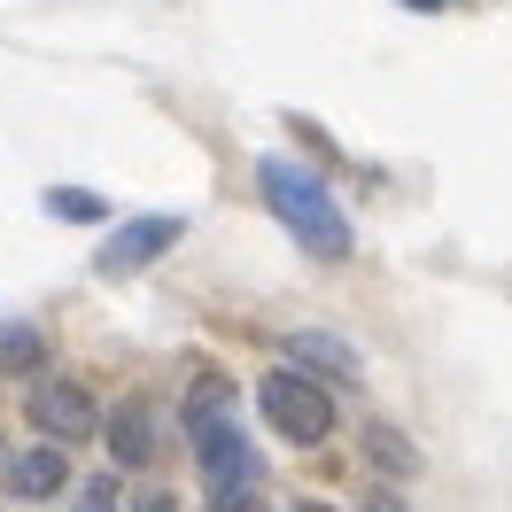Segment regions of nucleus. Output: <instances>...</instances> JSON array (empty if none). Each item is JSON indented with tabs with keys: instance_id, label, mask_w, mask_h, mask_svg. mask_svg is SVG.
<instances>
[{
	"instance_id": "2eb2a0df",
	"label": "nucleus",
	"mask_w": 512,
	"mask_h": 512,
	"mask_svg": "<svg viewBox=\"0 0 512 512\" xmlns=\"http://www.w3.org/2000/svg\"><path fill=\"white\" fill-rule=\"evenodd\" d=\"M404 8H419V16H435V8H443V0H404Z\"/></svg>"
},
{
	"instance_id": "dca6fc26",
	"label": "nucleus",
	"mask_w": 512,
	"mask_h": 512,
	"mask_svg": "<svg viewBox=\"0 0 512 512\" xmlns=\"http://www.w3.org/2000/svg\"><path fill=\"white\" fill-rule=\"evenodd\" d=\"M295 512H334V505H319V497H303V505H295Z\"/></svg>"
},
{
	"instance_id": "ddd939ff",
	"label": "nucleus",
	"mask_w": 512,
	"mask_h": 512,
	"mask_svg": "<svg viewBox=\"0 0 512 512\" xmlns=\"http://www.w3.org/2000/svg\"><path fill=\"white\" fill-rule=\"evenodd\" d=\"M132 512H171V497H163V489H148V497H132Z\"/></svg>"
},
{
	"instance_id": "f8f14e48",
	"label": "nucleus",
	"mask_w": 512,
	"mask_h": 512,
	"mask_svg": "<svg viewBox=\"0 0 512 512\" xmlns=\"http://www.w3.org/2000/svg\"><path fill=\"white\" fill-rule=\"evenodd\" d=\"M78 512H117V481H86V497H78Z\"/></svg>"
},
{
	"instance_id": "f257e3e1",
	"label": "nucleus",
	"mask_w": 512,
	"mask_h": 512,
	"mask_svg": "<svg viewBox=\"0 0 512 512\" xmlns=\"http://www.w3.org/2000/svg\"><path fill=\"white\" fill-rule=\"evenodd\" d=\"M187 435H194V458H202V481H210V512H256V489H264V458L256 443L241 435L233 419V396L225 381H194L187 396Z\"/></svg>"
},
{
	"instance_id": "6e6552de",
	"label": "nucleus",
	"mask_w": 512,
	"mask_h": 512,
	"mask_svg": "<svg viewBox=\"0 0 512 512\" xmlns=\"http://www.w3.org/2000/svg\"><path fill=\"white\" fill-rule=\"evenodd\" d=\"M109 458H117V466H148V458H156V427H148L140 404L109 412Z\"/></svg>"
},
{
	"instance_id": "1a4fd4ad",
	"label": "nucleus",
	"mask_w": 512,
	"mask_h": 512,
	"mask_svg": "<svg viewBox=\"0 0 512 512\" xmlns=\"http://www.w3.org/2000/svg\"><path fill=\"white\" fill-rule=\"evenodd\" d=\"M39 357H47L39 326H0V373H39Z\"/></svg>"
},
{
	"instance_id": "f3484780",
	"label": "nucleus",
	"mask_w": 512,
	"mask_h": 512,
	"mask_svg": "<svg viewBox=\"0 0 512 512\" xmlns=\"http://www.w3.org/2000/svg\"><path fill=\"white\" fill-rule=\"evenodd\" d=\"M0 466H8V450H0Z\"/></svg>"
},
{
	"instance_id": "20e7f679",
	"label": "nucleus",
	"mask_w": 512,
	"mask_h": 512,
	"mask_svg": "<svg viewBox=\"0 0 512 512\" xmlns=\"http://www.w3.org/2000/svg\"><path fill=\"white\" fill-rule=\"evenodd\" d=\"M24 412H32V427H39V435H47V443H86V435H94V427H101L94 396H86V388H78V381H39Z\"/></svg>"
},
{
	"instance_id": "7ed1b4c3",
	"label": "nucleus",
	"mask_w": 512,
	"mask_h": 512,
	"mask_svg": "<svg viewBox=\"0 0 512 512\" xmlns=\"http://www.w3.org/2000/svg\"><path fill=\"white\" fill-rule=\"evenodd\" d=\"M256 404H264V419L288 435V443H326L334 435V396H326L319 381H303L295 365H280V373H264V388H256Z\"/></svg>"
},
{
	"instance_id": "0eeeda50",
	"label": "nucleus",
	"mask_w": 512,
	"mask_h": 512,
	"mask_svg": "<svg viewBox=\"0 0 512 512\" xmlns=\"http://www.w3.org/2000/svg\"><path fill=\"white\" fill-rule=\"evenodd\" d=\"M8 481H16V497H55V489L70 481V458L55 443H39V450H24V458L8 466Z\"/></svg>"
},
{
	"instance_id": "4468645a",
	"label": "nucleus",
	"mask_w": 512,
	"mask_h": 512,
	"mask_svg": "<svg viewBox=\"0 0 512 512\" xmlns=\"http://www.w3.org/2000/svg\"><path fill=\"white\" fill-rule=\"evenodd\" d=\"M365 512H404V497H388V489H381V497H373Z\"/></svg>"
},
{
	"instance_id": "9d476101",
	"label": "nucleus",
	"mask_w": 512,
	"mask_h": 512,
	"mask_svg": "<svg viewBox=\"0 0 512 512\" xmlns=\"http://www.w3.org/2000/svg\"><path fill=\"white\" fill-rule=\"evenodd\" d=\"M365 458H373V466H388V474H412V466H419L412 443H404V435H388V427H373V435H365Z\"/></svg>"
},
{
	"instance_id": "39448f33",
	"label": "nucleus",
	"mask_w": 512,
	"mask_h": 512,
	"mask_svg": "<svg viewBox=\"0 0 512 512\" xmlns=\"http://www.w3.org/2000/svg\"><path fill=\"white\" fill-rule=\"evenodd\" d=\"M179 233H187L179 218H132L117 241H101V272H109V280H125V272H140V264H156Z\"/></svg>"
},
{
	"instance_id": "423d86ee",
	"label": "nucleus",
	"mask_w": 512,
	"mask_h": 512,
	"mask_svg": "<svg viewBox=\"0 0 512 512\" xmlns=\"http://www.w3.org/2000/svg\"><path fill=\"white\" fill-rule=\"evenodd\" d=\"M288 357H295V365H311V373H334V381H357V373H365L342 334H288Z\"/></svg>"
},
{
	"instance_id": "9b49d317",
	"label": "nucleus",
	"mask_w": 512,
	"mask_h": 512,
	"mask_svg": "<svg viewBox=\"0 0 512 512\" xmlns=\"http://www.w3.org/2000/svg\"><path fill=\"white\" fill-rule=\"evenodd\" d=\"M47 210H55V218H78V225H94L101 210H109V202H101V194H86V187H47Z\"/></svg>"
},
{
	"instance_id": "f03ea898",
	"label": "nucleus",
	"mask_w": 512,
	"mask_h": 512,
	"mask_svg": "<svg viewBox=\"0 0 512 512\" xmlns=\"http://www.w3.org/2000/svg\"><path fill=\"white\" fill-rule=\"evenodd\" d=\"M256 194L272 202V218L288 225L311 256H326V264L350 256V218H342V202L326 194L319 171H303V163H288V156H264L256 163Z\"/></svg>"
}]
</instances>
